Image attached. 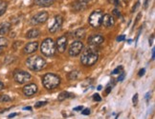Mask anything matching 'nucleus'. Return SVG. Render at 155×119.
Returning <instances> with one entry per match:
<instances>
[{"label": "nucleus", "mask_w": 155, "mask_h": 119, "mask_svg": "<svg viewBox=\"0 0 155 119\" xmlns=\"http://www.w3.org/2000/svg\"><path fill=\"white\" fill-rule=\"evenodd\" d=\"M99 53L96 49L90 48V49H86L81 57V62L84 66H93V65L98 61Z\"/></svg>", "instance_id": "1"}, {"label": "nucleus", "mask_w": 155, "mask_h": 119, "mask_svg": "<svg viewBox=\"0 0 155 119\" xmlns=\"http://www.w3.org/2000/svg\"><path fill=\"white\" fill-rule=\"evenodd\" d=\"M26 66L31 70L38 71L46 67V61L41 56L33 55L30 56L26 60Z\"/></svg>", "instance_id": "2"}, {"label": "nucleus", "mask_w": 155, "mask_h": 119, "mask_svg": "<svg viewBox=\"0 0 155 119\" xmlns=\"http://www.w3.org/2000/svg\"><path fill=\"white\" fill-rule=\"evenodd\" d=\"M42 84L47 90H54L61 84V78L59 76L54 74H47L42 78Z\"/></svg>", "instance_id": "3"}, {"label": "nucleus", "mask_w": 155, "mask_h": 119, "mask_svg": "<svg viewBox=\"0 0 155 119\" xmlns=\"http://www.w3.org/2000/svg\"><path fill=\"white\" fill-rule=\"evenodd\" d=\"M41 53L47 57H51L56 53L57 47H56V42L52 38H47L45 39L40 47Z\"/></svg>", "instance_id": "4"}, {"label": "nucleus", "mask_w": 155, "mask_h": 119, "mask_svg": "<svg viewBox=\"0 0 155 119\" xmlns=\"http://www.w3.org/2000/svg\"><path fill=\"white\" fill-rule=\"evenodd\" d=\"M103 11L101 10H96L94 11L93 13L89 16V24L93 27V28H98L102 25V18H103Z\"/></svg>", "instance_id": "5"}, {"label": "nucleus", "mask_w": 155, "mask_h": 119, "mask_svg": "<svg viewBox=\"0 0 155 119\" xmlns=\"http://www.w3.org/2000/svg\"><path fill=\"white\" fill-rule=\"evenodd\" d=\"M31 74L28 71L22 70H16L14 73V79L18 84H25L29 80H31Z\"/></svg>", "instance_id": "6"}, {"label": "nucleus", "mask_w": 155, "mask_h": 119, "mask_svg": "<svg viewBox=\"0 0 155 119\" xmlns=\"http://www.w3.org/2000/svg\"><path fill=\"white\" fill-rule=\"evenodd\" d=\"M83 49V44L81 41H75L72 44H71L70 48H69V55L75 57L77 55H79Z\"/></svg>", "instance_id": "7"}, {"label": "nucleus", "mask_w": 155, "mask_h": 119, "mask_svg": "<svg viewBox=\"0 0 155 119\" xmlns=\"http://www.w3.org/2000/svg\"><path fill=\"white\" fill-rule=\"evenodd\" d=\"M62 22H63V19L61 15H56L55 18H54V21L52 24L49 25V32L51 33H57L59 29L61 28V25H62Z\"/></svg>", "instance_id": "8"}, {"label": "nucleus", "mask_w": 155, "mask_h": 119, "mask_svg": "<svg viewBox=\"0 0 155 119\" xmlns=\"http://www.w3.org/2000/svg\"><path fill=\"white\" fill-rule=\"evenodd\" d=\"M49 18V14L47 11H41V13L35 14L33 17V23L34 24H41V23H44L45 21H47V19Z\"/></svg>", "instance_id": "9"}, {"label": "nucleus", "mask_w": 155, "mask_h": 119, "mask_svg": "<svg viewBox=\"0 0 155 119\" xmlns=\"http://www.w3.org/2000/svg\"><path fill=\"white\" fill-rule=\"evenodd\" d=\"M56 47H57V50L58 51V52H64L65 50H66V47H67V38L66 36H61L58 38L57 40V43H56Z\"/></svg>", "instance_id": "10"}, {"label": "nucleus", "mask_w": 155, "mask_h": 119, "mask_svg": "<svg viewBox=\"0 0 155 119\" xmlns=\"http://www.w3.org/2000/svg\"><path fill=\"white\" fill-rule=\"evenodd\" d=\"M104 41V38L102 36V35L95 34V35H92V36H90L88 38V44L90 46L96 47V46H99V45L102 44Z\"/></svg>", "instance_id": "11"}, {"label": "nucleus", "mask_w": 155, "mask_h": 119, "mask_svg": "<svg viewBox=\"0 0 155 119\" xmlns=\"http://www.w3.org/2000/svg\"><path fill=\"white\" fill-rule=\"evenodd\" d=\"M38 92V86L35 84H28L24 88H23V93L26 96H33L35 93H37Z\"/></svg>", "instance_id": "12"}, {"label": "nucleus", "mask_w": 155, "mask_h": 119, "mask_svg": "<svg viewBox=\"0 0 155 119\" xmlns=\"http://www.w3.org/2000/svg\"><path fill=\"white\" fill-rule=\"evenodd\" d=\"M90 2H91V0H77L73 5V8L78 11H82L88 7V5L90 4Z\"/></svg>", "instance_id": "13"}, {"label": "nucleus", "mask_w": 155, "mask_h": 119, "mask_svg": "<svg viewBox=\"0 0 155 119\" xmlns=\"http://www.w3.org/2000/svg\"><path fill=\"white\" fill-rule=\"evenodd\" d=\"M115 20H114V17L111 16L110 14H104L103 15V18H102V25H104L106 28H109L112 27L114 25Z\"/></svg>", "instance_id": "14"}, {"label": "nucleus", "mask_w": 155, "mask_h": 119, "mask_svg": "<svg viewBox=\"0 0 155 119\" xmlns=\"http://www.w3.org/2000/svg\"><path fill=\"white\" fill-rule=\"evenodd\" d=\"M38 43L37 41H35V42L28 43L24 48V52L25 53H33L38 50Z\"/></svg>", "instance_id": "15"}, {"label": "nucleus", "mask_w": 155, "mask_h": 119, "mask_svg": "<svg viewBox=\"0 0 155 119\" xmlns=\"http://www.w3.org/2000/svg\"><path fill=\"white\" fill-rule=\"evenodd\" d=\"M56 0H35V4L39 7H49Z\"/></svg>", "instance_id": "16"}, {"label": "nucleus", "mask_w": 155, "mask_h": 119, "mask_svg": "<svg viewBox=\"0 0 155 119\" xmlns=\"http://www.w3.org/2000/svg\"><path fill=\"white\" fill-rule=\"evenodd\" d=\"M11 30V23L9 22H5L1 24L0 26V35H5L7 34Z\"/></svg>", "instance_id": "17"}, {"label": "nucleus", "mask_w": 155, "mask_h": 119, "mask_svg": "<svg viewBox=\"0 0 155 119\" xmlns=\"http://www.w3.org/2000/svg\"><path fill=\"white\" fill-rule=\"evenodd\" d=\"M39 34H40L39 30H38V29H33V30H30V31L27 33L26 37L29 38V39H32V38H35V37L39 36Z\"/></svg>", "instance_id": "18"}, {"label": "nucleus", "mask_w": 155, "mask_h": 119, "mask_svg": "<svg viewBox=\"0 0 155 119\" xmlns=\"http://www.w3.org/2000/svg\"><path fill=\"white\" fill-rule=\"evenodd\" d=\"M73 96H74V94H73V93L67 92H62L61 94H58V99L59 101H63V100H65V99L71 98V97H73Z\"/></svg>", "instance_id": "19"}, {"label": "nucleus", "mask_w": 155, "mask_h": 119, "mask_svg": "<svg viewBox=\"0 0 155 119\" xmlns=\"http://www.w3.org/2000/svg\"><path fill=\"white\" fill-rule=\"evenodd\" d=\"M84 34H85L84 29H79V30H77V31H75L73 33V35L77 38H82L83 36H84Z\"/></svg>", "instance_id": "20"}, {"label": "nucleus", "mask_w": 155, "mask_h": 119, "mask_svg": "<svg viewBox=\"0 0 155 119\" xmlns=\"http://www.w3.org/2000/svg\"><path fill=\"white\" fill-rule=\"evenodd\" d=\"M7 7H8L7 2L3 1V0H0V16L5 14L6 10H7Z\"/></svg>", "instance_id": "21"}, {"label": "nucleus", "mask_w": 155, "mask_h": 119, "mask_svg": "<svg viewBox=\"0 0 155 119\" xmlns=\"http://www.w3.org/2000/svg\"><path fill=\"white\" fill-rule=\"evenodd\" d=\"M78 71L77 70H73V71H71V73L68 74V76H69V79L70 80H74V79H77L78 78Z\"/></svg>", "instance_id": "22"}, {"label": "nucleus", "mask_w": 155, "mask_h": 119, "mask_svg": "<svg viewBox=\"0 0 155 119\" xmlns=\"http://www.w3.org/2000/svg\"><path fill=\"white\" fill-rule=\"evenodd\" d=\"M8 46V40L5 37H0V47H6Z\"/></svg>", "instance_id": "23"}, {"label": "nucleus", "mask_w": 155, "mask_h": 119, "mask_svg": "<svg viewBox=\"0 0 155 119\" xmlns=\"http://www.w3.org/2000/svg\"><path fill=\"white\" fill-rule=\"evenodd\" d=\"M9 101H11V98L6 94L2 95V96L0 97V102H9Z\"/></svg>", "instance_id": "24"}, {"label": "nucleus", "mask_w": 155, "mask_h": 119, "mask_svg": "<svg viewBox=\"0 0 155 119\" xmlns=\"http://www.w3.org/2000/svg\"><path fill=\"white\" fill-rule=\"evenodd\" d=\"M46 104H47V102H42V101H39V102L35 103V108H39V107H42V106H44Z\"/></svg>", "instance_id": "25"}, {"label": "nucleus", "mask_w": 155, "mask_h": 119, "mask_svg": "<svg viewBox=\"0 0 155 119\" xmlns=\"http://www.w3.org/2000/svg\"><path fill=\"white\" fill-rule=\"evenodd\" d=\"M122 67H117L114 70L112 71V74H120L121 73V70H122Z\"/></svg>", "instance_id": "26"}, {"label": "nucleus", "mask_w": 155, "mask_h": 119, "mask_svg": "<svg viewBox=\"0 0 155 119\" xmlns=\"http://www.w3.org/2000/svg\"><path fill=\"white\" fill-rule=\"evenodd\" d=\"M81 114L83 115H89V114H91V111H90V109H84V110L81 111Z\"/></svg>", "instance_id": "27"}, {"label": "nucleus", "mask_w": 155, "mask_h": 119, "mask_svg": "<svg viewBox=\"0 0 155 119\" xmlns=\"http://www.w3.org/2000/svg\"><path fill=\"white\" fill-rule=\"evenodd\" d=\"M132 102H133V105L134 106H136L137 105V103H138V94H135L134 96H133V99H132Z\"/></svg>", "instance_id": "28"}, {"label": "nucleus", "mask_w": 155, "mask_h": 119, "mask_svg": "<svg viewBox=\"0 0 155 119\" xmlns=\"http://www.w3.org/2000/svg\"><path fill=\"white\" fill-rule=\"evenodd\" d=\"M124 39H126V35H124V34L119 35V36L117 37V41H118V42H121V41H124Z\"/></svg>", "instance_id": "29"}, {"label": "nucleus", "mask_w": 155, "mask_h": 119, "mask_svg": "<svg viewBox=\"0 0 155 119\" xmlns=\"http://www.w3.org/2000/svg\"><path fill=\"white\" fill-rule=\"evenodd\" d=\"M113 14L116 15V16H118V17H121V16H122V14H121V13H120V11H118L117 9L113 10Z\"/></svg>", "instance_id": "30"}, {"label": "nucleus", "mask_w": 155, "mask_h": 119, "mask_svg": "<svg viewBox=\"0 0 155 119\" xmlns=\"http://www.w3.org/2000/svg\"><path fill=\"white\" fill-rule=\"evenodd\" d=\"M124 76H126V74L124 73V71H122L121 73V74H120V76H119V78H118V81H120V82H122L124 79Z\"/></svg>", "instance_id": "31"}, {"label": "nucleus", "mask_w": 155, "mask_h": 119, "mask_svg": "<svg viewBox=\"0 0 155 119\" xmlns=\"http://www.w3.org/2000/svg\"><path fill=\"white\" fill-rule=\"evenodd\" d=\"M93 99L95 100V101H98V102H100L101 100H102V98H101V96L98 94V93H96V94H94V96H93Z\"/></svg>", "instance_id": "32"}, {"label": "nucleus", "mask_w": 155, "mask_h": 119, "mask_svg": "<svg viewBox=\"0 0 155 119\" xmlns=\"http://www.w3.org/2000/svg\"><path fill=\"white\" fill-rule=\"evenodd\" d=\"M145 73H146V70H145V69H142V70L139 71L138 75H139V76H142V75H144V74H145Z\"/></svg>", "instance_id": "33"}, {"label": "nucleus", "mask_w": 155, "mask_h": 119, "mask_svg": "<svg viewBox=\"0 0 155 119\" xmlns=\"http://www.w3.org/2000/svg\"><path fill=\"white\" fill-rule=\"evenodd\" d=\"M82 109H83V107H82V106H79V107H76V108H74V111H81Z\"/></svg>", "instance_id": "34"}, {"label": "nucleus", "mask_w": 155, "mask_h": 119, "mask_svg": "<svg viewBox=\"0 0 155 119\" xmlns=\"http://www.w3.org/2000/svg\"><path fill=\"white\" fill-rule=\"evenodd\" d=\"M150 0H146L145 5H144V8H145V9H147V6H148V4H150L148 2H150Z\"/></svg>", "instance_id": "35"}, {"label": "nucleus", "mask_w": 155, "mask_h": 119, "mask_svg": "<svg viewBox=\"0 0 155 119\" xmlns=\"http://www.w3.org/2000/svg\"><path fill=\"white\" fill-rule=\"evenodd\" d=\"M110 1H111L113 4H115L116 6H118L119 4H120V3H119V0H110Z\"/></svg>", "instance_id": "36"}, {"label": "nucleus", "mask_w": 155, "mask_h": 119, "mask_svg": "<svg viewBox=\"0 0 155 119\" xmlns=\"http://www.w3.org/2000/svg\"><path fill=\"white\" fill-rule=\"evenodd\" d=\"M153 38H154V35H152L151 38L150 39V46H151V45H152V43H153Z\"/></svg>", "instance_id": "37"}, {"label": "nucleus", "mask_w": 155, "mask_h": 119, "mask_svg": "<svg viewBox=\"0 0 155 119\" xmlns=\"http://www.w3.org/2000/svg\"><path fill=\"white\" fill-rule=\"evenodd\" d=\"M139 4H140L139 2H137L136 6H134V7H133V9H132V13H133V11H134L136 10V9H137V7H138V6H139Z\"/></svg>", "instance_id": "38"}, {"label": "nucleus", "mask_w": 155, "mask_h": 119, "mask_svg": "<svg viewBox=\"0 0 155 119\" xmlns=\"http://www.w3.org/2000/svg\"><path fill=\"white\" fill-rule=\"evenodd\" d=\"M3 89H4V84H3L1 81H0V91L3 90Z\"/></svg>", "instance_id": "39"}, {"label": "nucleus", "mask_w": 155, "mask_h": 119, "mask_svg": "<svg viewBox=\"0 0 155 119\" xmlns=\"http://www.w3.org/2000/svg\"><path fill=\"white\" fill-rule=\"evenodd\" d=\"M15 115H17V114H15H15H10L8 117H9V118H13V117H15Z\"/></svg>", "instance_id": "40"}, {"label": "nucleus", "mask_w": 155, "mask_h": 119, "mask_svg": "<svg viewBox=\"0 0 155 119\" xmlns=\"http://www.w3.org/2000/svg\"><path fill=\"white\" fill-rule=\"evenodd\" d=\"M150 92H147V95H146V99H147V101H148V99H150Z\"/></svg>", "instance_id": "41"}, {"label": "nucleus", "mask_w": 155, "mask_h": 119, "mask_svg": "<svg viewBox=\"0 0 155 119\" xmlns=\"http://www.w3.org/2000/svg\"><path fill=\"white\" fill-rule=\"evenodd\" d=\"M111 89H112V87H108V89H107V90H106V93H107V94H108V93L110 92Z\"/></svg>", "instance_id": "42"}, {"label": "nucleus", "mask_w": 155, "mask_h": 119, "mask_svg": "<svg viewBox=\"0 0 155 119\" xmlns=\"http://www.w3.org/2000/svg\"><path fill=\"white\" fill-rule=\"evenodd\" d=\"M24 110H26V111H31V110H32V108H31V107H25Z\"/></svg>", "instance_id": "43"}, {"label": "nucleus", "mask_w": 155, "mask_h": 119, "mask_svg": "<svg viewBox=\"0 0 155 119\" xmlns=\"http://www.w3.org/2000/svg\"><path fill=\"white\" fill-rule=\"evenodd\" d=\"M154 52H155V50L152 49V59H154V57H155V53H154Z\"/></svg>", "instance_id": "44"}, {"label": "nucleus", "mask_w": 155, "mask_h": 119, "mask_svg": "<svg viewBox=\"0 0 155 119\" xmlns=\"http://www.w3.org/2000/svg\"><path fill=\"white\" fill-rule=\"evenodd\" d=\"M102 89H103V86H101V85H100V86H98V90H99V91H101V90H102Z\"/></svg>", "instance_id": "45"}, {"label": "nucleus", "mask_w": 155, "mask_h": 119, "mask_svg": "<svg viewBox=\"0 0 155 119\" xmlns=\"http://www.w3.org/2000/svg\"><path fill=\"white\" fill-rule=\"evenodd\" d=\"M3 48H4V47H0V53L2 52V51H3Z\"/></svg>", "instance_id": "46"}, {"label": "nucleus", "mask_w": 155, "mask_h": 119, "mask_svg": "<svg viewBox=\"0 0 155 119\" xmlns=\"http://www.w3.org/2000/svg\"><path fill=\"white\" fill-rule=\"evenodd\" d=\"M124 2H127V1H128V0H124Z\"/></svg>", "instance_id": "47"}]
</instances>
